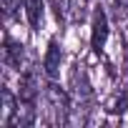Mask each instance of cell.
<instances>
[{
  "instance_id": "obj_1",
  "label": "cell",
  "mask_w": 128,
  "mask_h": 128,
  "mask_svg": "<svg viewBox=\"0 0 128 128\" xmlns=\"http://www.w3.org/2000/svg\"><path fill=\"white\" fill-rule=\"evenodd\" d=\"M45 98H48V106H50V113H53V123H66V116L70 110L68 93L60 90L58 86H48L45 88Z\"/></svg>"
},
{
  "instance_id": "obj_2",
  "label": "cell",
  "mask_w": 128,
  "mask_h": 128,
  "mask_svg": "<svg viewBox=\"0 0 128 128\" xmlns=\"http://www.w3.org/2000/svg\"><path fill=\"white\" fill-rule=\"evenodd\" d=\"M90 28H93V30H90V45H93L96 53H100L103 45H106V40H108V15H106L100 8L93 13Z\"/></svg>"
},
{
  "instance_id": "obj_3",
  "label": "cell",
  "mask_w": 128,
  "mask_h": 128,
  "mask_svg": "<svg viewBox=\"0 0 128 128\" xmlns=\"http://www.w3.org/2000/svg\"><path fill=\"white\" fill-rule=\"evenodd\" d=\"M53 8L60 23H78L83 20V5L76 0H53Z\"/></svg>"
},
{
  "instance_id": "obj_4",
  "label": "cell",
  "mask_w": 128,
  "mask_h": 128,
  "mask_svg": "<svg viewBox=\"0 0 128 128\" xmlns=\"http://www.w3.org/2000/svg\"><path fill=\"white\" fill-rule=\"evenodd\" d=\"M3 63H5V68H15V70H20V66L25 63L23 45L15 43V40H10V38H5V43H3Z\"/></svg>"
},
{
  "instance_id": "obj_5",
  "label": "cell",
  "mask_w": 128,
  "mask_h": 128,
  "mask_svg": "<svg viewBox=\"0 0 128 128\" xmlns=\"http://www.w3.org/2000/svg\"><path fill=\"white\" fill-rule=\"evenodd\" d=\"M60 63H63V50H60V45H58L55 40H50L48 53H45V58H43V68H45V76H48V78H58Z\"/></svg>"
},
{
  "instance_id": "obj_6",
  "label": "cell",
  "mask_w": 128,
  "mask_h": 128,
  "mask_svg": "<svg viewBox=\"0 0 128 128\" xmlns=\"http://www.w3.org/2000/svg\"><path fill=\"white\" fill-rule=\"evenodd\" d=\"M18 98L20 100H30V103H35V98H38V90H40V86H38V76H35V70H28V73H23L20 76V83H18Z\"/></svg>"
},
{
  "instance_id": "obj_7",
  "label": "cell",
  "mask_w": 128,
  "mask_h": 128,
  "mask_svg": "<svg viewBox=\"0 0 128 128\" xmlns=\"http://www.w3.org/2000/svg\"><path fill=\"white\" fill-rule=\"evenodd\" d=\"M33 120H35V103L18 98V108H15V116H13V123H10V126H13V128H15V126L28 128V126H33Z\"/></svg>"
},
{
  "instance_id": "obj_8",
  "label": "cell",
  "mask_w": 128,
  "mask_h": 128,
  "mask_svg": "<svg viewBox=\"0 0 128 128\" xmlns=\"http://www.w3.org/2000/svg\"><path fill=\"white\" fill-rule=\"evenodd\" d=\"M70 86H73V90H76L78 98H88L90 96V80H88L83 66H78V63H76L73 70H70Z\"/></svg>"
},
{
  "instance_id": "obj_9",
  "label": "cell",
  "mask_w": 128,
  "mask_h": 128,
  "mask_svg": "<svg viewBox=\"0 0 128 128\" xmlns=\"http://www.w3.org/2000/svg\"><path fill=\"white\" fill-rule=\"evenodd\" d=\"M15 108H18V103H15L10 88H3V108H0V126H3V128H10Z\"/></svg>"
},
{
  "instance_id": "obj_10",
  "label": "cell",
  "mask_w": 128,
  "mask_h": 128,
  "mask_svg": "<svg viewBox=\"0 0 128 128\" xmlns=\"http://www.w3.org/2000/svg\"><path fill=\"white\" fill-rule=\"evenodd\" d=\"M25 3V13H28V23L33 30H38L43 25V18H45V8H43V0H23Z\"/></svg>"
},
{
  "instance_id": "obj_11",
  "label": "cell",
  "mask_w": 128,
  "mask_h": 128,
  "mask_svg": "<svg viewBox=\"0 0 128 128\" xmlns=\"http://www.w3.org/2000/svg\"><path fill=\"white\" fill-rule=\"evenodd\" d=\"M18 8H20V0H3V13H5V18H13V15L18 13Z\"/></svg>"
},
{
  "instance_id": "obj_12",
  "label": "cell",
  "mask_w": 128,
  "mask_h": 128,
  "mask_svg": "<svg viewBox=\"0 0 128 128\" xmlns=\"http://www.w3.org/2000/svg\"><path fill=\"white\" fill-rule=\"evenodd\" d=\"M113 5H116V13L118 15H126L128 13V0H113Z\"/></svg>"
}]
</instances>
